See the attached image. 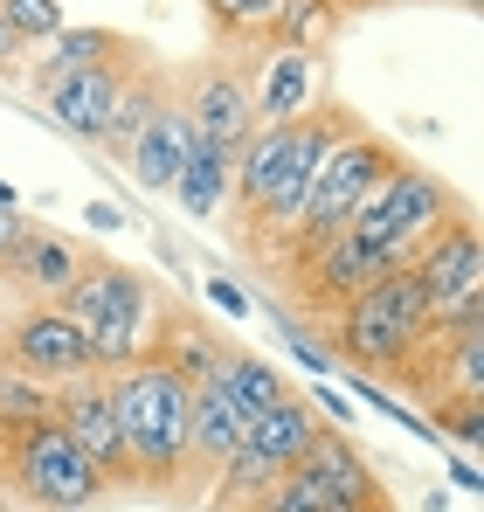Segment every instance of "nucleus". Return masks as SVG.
Masks as SVG:
<instances>
[{
  "mask_svg": "<svg viewBox=\"0 0 484 512\" xmlns=\"http://www.w3.org/2000/svg\"><path fill=\"white\" fill-rule=\"evenodd\" d=\"M353 125V111L339 104H312L284 125H256L236 146V167H229V215H236V236L256 250V236L270 229V243L291 229L305 187H312V167L325 160V146Z\"/></svg>",
  "mask_w": 484,
  "mask_h": 512,
  "instance_id": "obj_1",
  "label": "nucleus"
},
{
  "mask_svg": "<svg viewBox=\"0 0 484 512\" xmlns=\"http://www.w3.org/2000/svg\"><path fill=\"white\" fill-rule=\"evenodd\" d=\"M111 402H118V436H125V492H160L187 499V402L194 381L180 367H166L160 353H139L132 367L111 374Z\"/></svg>",
  "mask_w": 484,
  "mask_h": 512,
  "instance_id": "obj_2",
  "label": "nucleus"
},
{
  "mask_svg": "<svg viewBox=\"0 0 484 512\" xmlns=\"http://www.w3.org/2000/svg\"><path fill=\"white\" fill-rule=\"evenodd\" d=\"M429 298L415 284V270L395 263L388 277H374L367 291H353L339 312H332V360L353 367V374H388L408 381V367L422 360L429 346Z\"/></svg>",
  "mask_w": 484,
  "mask_h": 512,
  "instance_id": "obj_3",
  "label": "nucleus"
},
{
  "mask_svg": "<svg viewBox=\"0 0 484 512\" xmlns=\"http://www.w3.org/2000/svg\"><path fill=\"white\" fill-rule=\"evenodd\" d=\"M395 160H402V153H395V146H381V132H367V125L353 118V125L325 146V160L312 167V187H305V201H298L291 229L270 243V250H277V263L291 270V263H305L312 250H325V243L353 222V208L367 201V187L395 167Z\"/></svg>",
  "mask_w": 484,
  "mask_h": 512,
  "instance_id": "obj_4",
  "label": "nucleus"
},
{
  "mask_svg": "<svg viewBox=\"0 0 484 512\" xmlns=\"http://www.w3.org/2000/svg\"><path fill=\"white\" fill-rule=\"evenodd\" d=\"M56 305L83 326V340H90V367H104V374H118V367H132L139 353H153L160 291H153V277H139V270H125V263L90 256L83 277L56 298Z\"/></svg>",
  "mask_w": 484,
  "mask_h": 512,
  "instance_id": "obj_5",
  "label": "nucleus"
},
{
  "mask_svg": "<svg viewBox=\"0 0 484 512\" xmlns=\"http://www.w3.org/2000/svg\"><path fill=\"white\" fill-rule=\"evenodd\" d=\"M0 485H7L14 499L42 506V512H90L111 492L104 471L83 457V443L56 423V416L0 436Z\"/></svg>",
  "mask_w": 484,
  "mask_h": 512,
  "instance_id": "obj_6",
  "label": "nucleus"
},
{
  "mask_svg": "<svg viewBox=\"0 0 484 512\" xmlns=\"http://www.w3.org/2000/svg\"><path fill=\"white\" fill-rule=\"evenodd\" d=\"M471 201L443 180V173H429V167H415V160H395V167L381 173L374 187H367V201L353 208V236H367L374 250H388L395 263H408V256L422 250L443 222H457Z\"/></svg>",
  "mask_w": 484,
  "mask_h": 512,
  "instance_id": "obj_7",
  "label": "nucleus"
},
{
  "mask_svg": "<svg viewBox=\"0 0 484 512\" xmlns=\"http://www.w3.org/2000/svg\"><path fill=\"white\" fill-rule=\"evenodd\" d=\"M319 429H325V416L312 409V395H284V402H270L263 416H249L242 423V443H236V457L215 471V512H242L270 478H284L312 443H319Z\"/></svg>",
  "mask_w": 484,
  "mask_h": 512,
  "instance_id": "obj_8",
  "label": "nucleus"
},
{
  "mask_svg": "<svg viewBox=\"0 0 484 512\" xmlns=\"http://www.w3.org/2000/svg\"><path fill=\"white\" fill-rule=\"evenodd\" d=\"M146 63V49L139 42H125L118 56H104V63H83V70H63V77H42L35 97H42V118L56 125V132H70L77 146H97L104 139V118H111V104H118V90L125 77Z\"/></svg>",
  "mask_w": 484,
  "mask_h": 512,
  "instance_id": "obj_9",
  "label": "nucleus"
},
{
  "mask_svg": "<svg viewBox=\"0 0 484 512\" xmlns=\"http://www.w3.org/2000/svg\"><path fill=\"white\" fill-rule=\"evenodd\" d=\"M173 97H180V111H187V125H194L201 146H229V153H236L242 139L256 132L249 63H242V56H208V63H194Z\"/></svg>",
  "mask_w": 484,
  "mask_h": 512,
  "instance_id": "obj_10",
  "label": "nucleus"
},
{
  "mask_svg": "<svg viewBox=\"0 0 484 512\" xmlns=\"http://www.w3.org/2000/svg\"><path fill=\"white\" fill-rule=\"evenodd\" d=\"M49 416L83 443V457L104 471L111 492H125V436H118V402H111V374L104 367H83L70 381H49Z\"/></svg>",
  "mask_w": 484,
  "mask_h": 512,
  "instance_id": "obj_11",
  "label": "nucleus"
},
{
  "mask_svg": "<svg viewBox=\"0 0 484 512\" xmlns=\"http://www.w3.org/2000/svg\"><path fill=\"white\" fill-rule=\"evenodd\" d=\"M7 360L28 367L35 381H70L90 367V340L56 298H21L7 312Z\"/></svg>",
  "mask_w": 484,
  "mask_h": 512,
  "instance_id": "obj_12",
  "label": "nucleus"
},
{
  "mask_svg": "<svg viewBox=\"0 0 484 512\" xmlns=\"http://www.w3.org/2000/svg\"><path fill=\"white\" fill-rule=\"evenodd\" d=\"M395 270V256L374 250L367 236H353V229H339L325 250H312L305 263H291V291L305 298V312H339L353 291H367L374 277H388Z\"/></svg>",
  "mask_w": 484,
  "mask_h": 512,
  "instance_id": "obj_13",
  "label": "nucleus"
},
{
  "mask_svg": "<svg viewBox=\"0 0 484 512\" xmlns=\"http://www.w3.org/2000/svg\"><path fill=\"white\" fill-rule=\"evenodd\" d=\"M408 270H415L429 312H457L464 298H484V250H478V222H471V208H464L457 222H443L422 250L408 256Z\"/></svg>",
  "mask_w": 484,
  "mask_h": 512,
  "instance_id": "obj_14",
  "label": "nucleus"
},
{
  "mask_svg": "<svg viewBox=\"0 0 484 512\" xmlns=\"http://www.w3.org/2000/svg\"><path fill=\"white\" fill-rule=\"evenodd\" d=\"M83 263H90V250H83L77 236H63V229H49V222H28V229L14 236L7 263H0V277H7L21 298H63L83 277Z\"/></svg>",
  "mask_w": 484,
  "mask_h": 512,
  "instance_id": "obj_15",
  "label": "nucleus"
},
{
  "mask_svg": "<svg viewBox=\"0 0 484 512\" xmlns=\"http://www.w3.org/2000/svg\"><path fill=\"white\" fill-rule=\"evenodd\" d=\"M242 423L249 416H242L215 381H194V402H187V499H201L215 485V471L236 457Z\"/></svg>",
  "mask_w": 484,
  "mask_h": 512,
  "instance_id": "obj_16",
  "label": "nucleus"
},
{
  "mask_svg": "<svg viewBox=\"0 0 484 512\" xmlns=\"http://www.w3.org/2000/svg\"><path fill=\"white\" fill-rule=\"evenodd\" d=\"M312 97H319V56L312 49H291V42H263V63L249 77L256 125H284V118L312 111Z\"/></svg>",
  "mask_w": 484,
  "mask_h": 512,
  "instance_id": "obj_17",
  "label": "nucleus"
},
{
  "mask_svg": "<svg viewBox=\"0 0 484 512\" xmlns=\"http://www.w3.org/2000/svg\"><path fill=\"white\" fill-rule=\"evenodd\" d=\"M187 146H194V125H187V111H180V97L166 90V104L146 118V132L118 153L125 173H132V187H146V194H166L173 187V173L187 160Z\"/></svg>",
  "mask_w": 484,
  "mask_h": 512,
  "instance_id": "obj_18",
  "label": "nucleus"
},
{
  "mask_svg": "<svg viewBox=\"0 0 484 512\" xmlns=\"http://www.w3.org/2000/svg\"><path fill=\"white\" fill-rule=\"evenodd\" d=\"M222 333L201 319V312H187V305H166L160 298V319H153V353H160L166 367H180L187 381H208L215 374V360H222Z\"/></svg>",
  "mask_w": 484,
  "mask_h": 512,
  "instance_id": "obj_19",
  "label": "nucleus"
},
{
  "mask_svg": "<svg viewBox=\"0 0 484 512\" xmlns=\"http://www.w3.org/2000/svg\"><path fill=\"white\" fill-rule=\"evenodd\" d=\"M229 402H236L242 416H263L270 402H284L291 395V374L277 367V360H263V353H249V346H222V360H215V374H208Z\"/></svg>",
  "mask_w": 484,
  "mask_h": 512,
  "instance_id": "obj_20",
  "label": "nucleus"
},
{
  "mask_svg": "<svg viewBox=\"0 0 484 512\" xmlns=\"http://www.w3.org/2000/svg\"><path fill=\"white\" fill-rule=\"evenodd\" d=\"M229 167H236V153H229V146H201V139H194L166 194H173L194 222H215V215L229 208Z\"/></svg>",
  "mask_w": 484,
  "mask_h": 512,
  "instance_id": "obj_21",
  "label": "nucleus"
},
{
  "mask_svg": "<svg viewBox=\"0 0 484 512\" xmlns=\"http://www.w3.org/2000/svg\"><path fill=\"white\" fill-rule=\"evenodd\" d=\"M166 90H173V84H166L160 70H153V63H139V70L125 77V90H118V104H111V118H104V139H97V146H104V153H125V146L146 132V118L166 104Z\"/></svg>",
  "mask_w": 484,
  "mask_h": 512,
  "instance_id": "obj_22",
  "label": "nucleus"
},
{
  "mask_svg": "<svg viewBox=\"0 0 484 512\" xmlns=\"http://www.w3.org/2000/svg\"><path fill=\"white\" fill-rule=\"evenodd\" d=\"M208 7V28L229 42V49H263L277 42V21H284V0H201Z\"/></svg>",
  "mask_w": 484,
  "mask_h": 512,
  "instance_id": "obj_23",
  "label": "nucleus"
},
{
  "mask_svg": "<svg viewBox=\"0 0 484 512\" xmlns=\"http://www.w3.org/2000/svg\"><path fill=\"white\" fill-rule=\"evenodd\" d=\"M118 49H125V35H111V28H56V35H49V56L28 70V84L63 77V70H83V63H104V56H118Z\"/></svg>",
  "mask_w": 484,
  "mask_h": 512,
  "instance_id": "obj_24",
  "label": "nucleus"
},
{
  "mask_svg": "<svg viewBox=\"0 0 484 512\" xmlns=\"http://www.w3.org/2000/svg\"><path fill=\"white\" fill-rule=\"evenodd\" d=\"M28 423H49V381H35L28 367L0 360V436H14Z\"/></svg>",
  "mask_w": 484,
  "mask_h": 512,
  "instance_id": "obj_25",
  "label": "nucleus"
},
{
  "mask_svg": "<svg viewBox=\"0 0 484 512\" xmlns=\"http://www.w3.org/2000/svg\"><path fill=\"white\" fill-rule=\"evenodd\" d=\"M429 429L457 450H478L484 443V402L478 395H429Z\"/></svg>",
  "mask_w": 484,
  "mask_h": 512,
  "instance_id": "obj_26",
  "label": "nucleus"
},
{
  "mask_svg": "<svg viewBox=\"0 0 484 512\" xmlns=\"http://www.w3.org/2000/svg\"><path fill=\"white\" fill-rule=\"evenodd\" d=\"M0 21L14 28V42H21V49H28V42H49L56 28H70L63 0H0Z\"/></svg>",
  "mask_w": 484,
  "mask_h": 512,
  "instance_id": "obj_27",
  "label": "nucleus"
},
{
  "mask_svg": "<svg viewBox=\"0 0 484 512\" xmlns=\"http://www.w3.org/2000/svg\"><path fill=\"white\" fill-rule=\"evenodd\" d=\"M325 28H332V0H284L277 42H291V49H312Z\"/></svg>",
  "mask_w": 484,
  "mask_h": 512,
  "instance_id": "obj_28",
  "label": "nucleus"
},
{
  "mask_svg": "<svg viewBox=\"0 0 484 512\" xmlns=\"http://www.w3.org/2000/svg\"><path fill=\"white\" fill-rule=\"evenodd\" d=\"M284 346H291V353H298V360H305V367H312V374H339V360H332V346H319L312 340V333H305V326H291V319H284Z\"/></svg>",
  "mask_w": 484,
  "mask_h": 512,
  "instance_id": "obj_29",
  "label": "nucleus"
},
{
  "mask_svg": "<svg viewBox=\"0 0 484 512\" xmlns=\"http://www.w3.org/2000/svg\"><path fill=\"white\" fill-rule=\"evenodd\" d=\"M201 291H208V305H215L222 319H249V291H242L236 277H208Z\"/></svg>",
  "mask_w": 484,
  "mask_h": 512,
  "instance_id": "obj_30",
  "label": "nucleus"
},
{
  "mask_svg": "<svg viewBox=\"0 0 484 512\" xmlns=\"http://www.w3.org/2000/svg\"><path fill=\"white\" fill-rule=\"evenodd\" d=\"M312 409H319V416H332V423H353V402H346L339 388H312Z\"/></svg>",
  "mask_w": 484,
  "mask_h": 512,
  "instance_id": "obj_31",
  "label": "nucleus"
},
{
  "mask_svg": "<svg viewBox=\"0 0 484 512\" xmlns=\"http://www.w3.org/2000/svg\"><path fill=\"white\" fill-rule=\"evenodd\" d=\"M83 222H90L97 236H111V229H125V215H118L111 201H90V208H83Z\"/></svg>",
  "mask_w": 484,
  "mask_h": 512,
  "instance_id": "obj_32",
  "label": "nucleus"
},
{
  "mask_svg": "<svg viewBox=\"0 0 484 512\" xmlns=\"http://www.w3.org/2000/svg\"><path fill=\"white\" fill-rule=\"evenodd\" d=\"M21 229H28V215H21V208H0V263H7V250H14Z\"/></svg>",
  "mask_w": 484,
  "mask_h": 512,
  "instance_id": "obj_33",
  "label": "nucleus"
},
{
  "mask_svg": "<svg viewBox=\"0 0 484 512\" xmlns=\"http://www.w3.org/2000/svg\"><path fill=\"white\" fill-rule=\"evenodd\" d=\"M450 478H457V492H484V478H478L471 457H450Z\"/></svg>",
  "mask_w": 484,
  "mask_h": 512,
  "instance_id": "obj_34",
  "label": "nucleus"
},
{
  "mask_svg": "<svg viewBox=\"0 0 484 512\" xmlns=\"http://www.w3.org/2000/svg\"><path fill=\"white\" fill-rule=\"evenodd\" d=\"M14 63H21V42H14V28L0 21V70H14Z\"/></svg>",
  "mask_w": 484,
  "mask_h": 512,
  "instance_id": "obj_35",
  "label": "nucleus"
},
{
  "mask_svg": "<svg viewBox=\"0 0 484 512\" xmlns=\"http://www.w3.org/2000/svg\"><path fill=\"white\" fill-rule=\"evenodd\" d=\"M0 512H42V506H28V499H14V492H7V499H0Z\"/></svg>",
  "mask_w": 484,
  "mask_h": 512,
  "instance_id": "obj_36",
  "label": "nucleus"
},
{
  "mask_svg": "<svg viewBox=\"0 0 484 512\" xmlns=\"http://www.w3.org/2000/svg\"><path fill=\"white\" fill-rule=\"evenodd\" d=\"M0 208H21V194H14V187H7V180H0Z\"/></svg>",
  "mask_w": 484,
  "mask_h": 512,
  "instance_id": "obj_37",
  "label": "nucleus"
},
{
  "mask_svg": "<svg viewBox=\"0 0 484 512\" xmlns=\"http://www.w3.org/2000/svg\"><path fill=\"white\" fill-rule=\"evenodd\" d=\"M353 512H395V506L388 499H367V506H353Z\"/></svg>",
  "mask_w": 484,
  "mask_h": 512,
  "instance_id": "obj_38",
  "label": "nucleus"
},
{
  "mask_svg": "<svg viewBox=\"0 0 484 512\" xmlns=\"http://www.w3.org/2000/svg\"><path fill=\"white\" fill-rule=\"evenodd\" d=\"M0 360H7V312H0Z\"/></svg>",
  "mask_w": 484,
  "mask_h": 512,
  "instance_id": "obj_39",
  "label": "nucleus"
},
{
  "mask_svg": "<svg viewBox=\"0 0 484 512\" xmlns=\"http://www.w3.org/2000/svg\"><path fill=\"white\" fill-rule=\"evenodd\" d=\"M339 7H381V0H339Z\"/></svg>",
  "mask_w": 484,
  "mask_h": 512,
  "instance_id": "obj_40",
  "label": "nucleus"
},
{
  "mask_svg": "<svg viewBox=\"0 0 484 512\" xmlns=\"http://www.w3.org/2000/svg\"><path fill=\"white\" fill-rule=\"evenodd\" d=\"M457 7H484V0H457Z\"/></svg>",
  "mask_w": 484,
  "mask_h": 512,
  "instance_id": "obj_41",
  "label": "nucleus"
}]
</instances>
